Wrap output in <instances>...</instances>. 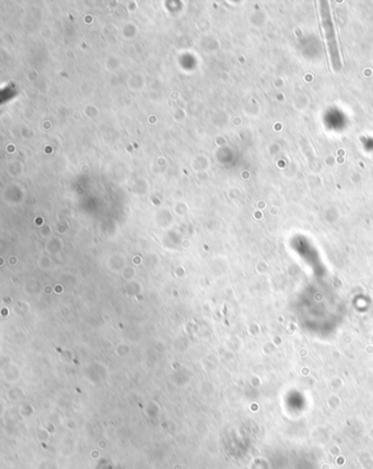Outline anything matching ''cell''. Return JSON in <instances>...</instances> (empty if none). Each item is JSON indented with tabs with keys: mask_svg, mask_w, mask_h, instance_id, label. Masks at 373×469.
Segmentation results:
<instances>
[{
	"mask_svg": "<svg viewBox=\"0 0 373 469\" xmlns=\"http://www.w3.org/2000/svg\"><path fill=\"white\" fill-rule=\"evenodd\" d=\"M321 17L332 62H333L334 68L337 70L341 66V58H339L336 34H335V30H334V25L333 23H332L331 13H329V7L327 6V3H321Z\"/></svg>",
	"mask_w": 373,
	"mask_h": 469,
	"instance_id": "1",
	"label": "cell"
}]
</instances>
